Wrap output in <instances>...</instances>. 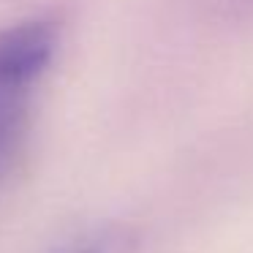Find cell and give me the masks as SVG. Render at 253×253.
Here are the masks:
<instances>
[{"label": "cell", "mask_w": 253, "mask_h": 253, "mask_svg": "<svg viewBox=\"0 0 253 253\" xmlns=\"http://www.w3.org/2000/svg\"><path fill=\"white\" fill-rule=\"evenodd\" d=\"M60 44V25L49 17L0 30V95H28L49 68Z\"/></svg>", "instance_id": "6da1fadb"}, {"label": "cell", "mask_w": 253, "mask_h": 253, "mask_svg": "<svg viewBox=\"0 0 253 253\" xmlns=\"http://www.w3.org/2000/svg\"><path fill=\"white\" fill-rule=\"evenodd\" d=\"M136 251H139V237L131 226L106 223L79 234L77 240L57 248L55 253H136Z\"/></svg>", "instance_id": "3957f363"}, {"label": "cell", "mask_w": 253, "mask_h": 253, "mask_svg": "<svg viewBox=\"0 0 253 253\" xmlns=\"http://www.w3.org/2000/svg\"><path fill=\"white\" fill-rule=\"evenodd\" d=\"M28 133V95H0V180L17 164Z\"/></svg>", "instance_id": "7a4b0ae2"}]
</instances>
